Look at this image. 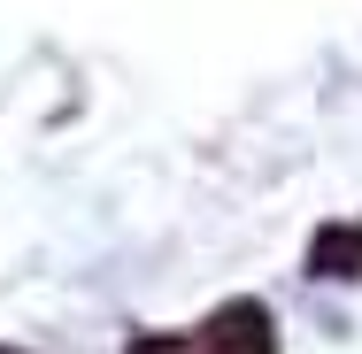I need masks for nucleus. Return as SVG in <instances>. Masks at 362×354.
<instances>
[{
    "label": "nucleus",
    "mask_w": 362,
    "mask_h": 354,
    "mask_svg": "<svg viewBox=\"0 0 362 354\" xmlns=\"http://www.w3.org/2000/svg\"><path fill=\"white\" fill-rule=\"evenodd\" d=\"M0 354H23V347H0Z\"/></svg>",
    "instance_id": "4"
},
{
    "label": "nucleus",
    "mask_w": 362,
    "mask_h": 354,
    "mask_svg": "<svg viewBox=\"0 0 362 354\" xmlns=\"http://www.w3.org/2000/svg\"><path fill=\"white\" fill-rule=\"evenodd\" d=\"M201 354H278L270 308H262V300H231V308H216L209 331H201Z\"/></svg>",
    "instance_id": "1"
},
{
    "label": "nucleus",
    "mask_w": 362,
    "mask_h": 354,
    "mask_svg": "<svg viewBox=\"0 0 362 354\" xmlns=\"http://www.w3.org/2000/svg\"><path fill=\"white\" fill-rule=\"evenodd\" d=\"M132 354H185L177 339H132Z\"/></svg>",
    "instance_id": "3"
},
{
    "label": "nucleus",
    "mask_w": 362,
    "mask_h": 354,
    "mask_svg": "<svg viewBox=\"0 0 362 354\" xmlns=\"http://www.w3.org/2000/svg\"><path fill=\"white\" fill-rule=\"evenodd\" d=\"M308 278H324V285H355L362 278V231L355 223H324L308 239Z\"/></svg>",
    "instance_id": "2"
}]
</instances>
